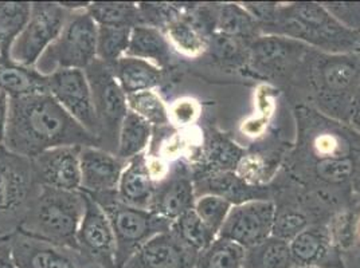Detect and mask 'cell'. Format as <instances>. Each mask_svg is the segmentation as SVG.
Segmentation results:
<instances>
[{
  "label": "cell",
  "instance_id": "cell-1",
  "mask_svg": "<svg viewBox=\"0 0 360 268\" xmlns=\"http://www.w3.org/2000/svg\"><path fill=\"white\" fill-rule=\"evenodd\" d=\"M4 149L32 160L58 147H98V140L72 119L50 93L10 100Z\"/></svg>",
  "mask_w": 360,
  "mask_h": 268
},
{
  "label": "cell",
  "instance_id": "cell-2",
  "mask_svg": "<svg viewBox=\"0 0 360 268\" xmlns=\"http://www.w3.org/2000/svg\"><path fill=\"white\" fill-rule=\"evenodd\" d=\"M270 27L277 35L312 46L328 55L360 54V34L348 30L317 3H293L277 8Z\"/></svg>",
  "mask_w": 360,
  "mask_h": 268
},
{
  "label": "cell",
  "instance_id": "cell-3",
  "mask_svg": "<svg viewBox=\"0 0 360 268\" xmlns=\"http://www.w3.org/2000/svg\"><path fill=\"white\" fill-rule=\"evenodd\" d=\"M85 210V194L38 185L18 231L78 253L77 232Z\"/></svg>",
  "mask_w": 360,
  "mask_h": 268
},
{
  "label": "cell",
  "instance_id": "cell-4",
  "mask_svg": "<svg viewBox=\"0 0 360 268\" xmlns=\"http://www.w3.org/2000/svg\"><path fill=\"white\" fill-rule=\"evenodd\" d=\"M105 210L116 240V268H124L150 239L171 229V224L148 209L129 207L115 194L91 196Z\"/></svg>",
  "mask_w": 360,
  "mask_h": 268
},
{
  "label": "cell",
  "instance_id": "cell-5",
  "mask_svg": "<svg viewBox=\"0 0 360 268\" xmlns=\"http://www.w3.org/2000/svg\"><path fill=\"white\" fill-rule=\"evenodd\" d=\"M98 26L88 10L70 13L58 38L35 65L41 74L49 76L58 70H85L97 60Z\"/></svg>",
  "mask_w": 360,
  "mask_h": 268
},
{
  "label": "cell",
  "instance_id": "cell-6",
  "mask_svg": "<svg viewBox=\"0 0 360 268\" xmlns=\"http://www.w3.org/2000/svg\"><path fill=\"white\" fill-rule=\"evenodd\" d=\"M85 73L98 121L100 148L116 153L121 123L129 112L127 95L121 89L113 69L101 60H94L85 69Z\"/></svg>",
  "mask_w": 360,
  "mask_h": 268
},
{
  "label": "cell",
  "instance_id": "cell-7",
  "mask_svg": "<svg viewBox=\"0 0 360 268\" xmlns=\"http://www.w3.org/2000/svg\"><path fill=\"white\" fill-rule=\"evenodd\" d=\"M70 13L60 3H32L30 19L11 46L10 60L35 67L46 50L58 38Z\"/></svg>",
  "mask_w": 360,
  "mask_h": 268
},
{
  "label": "cell",
  "instance_id": "cell-8",
  "mask_svg": "<svg viewBox=\"0 0 360 268\" xmlns=\"http://www.w3.org/2000/svg\"><path fill=\"white\" fill-rule=\"evenodd\" d=\"M37 187L31 160L0 147V225L15 219L19 227Z\"/></svg>",
  "mask_w": 360,
  "mask_h": 268
},
{
  "label": "cell",
  "instance_id": "cell-9",
  "mask_svg": "<svg viewBox=\"0 0 360 268\" xmlns=\"http://www.w3.org/2000/svg\"><path fill=\"white\" fill-rule=\"evenodd\" d=\"M276 213L274 203L266 199L233 206L218 238L230 240L245 250L255 248L271 236Z\"/></svg>",
  "mask_w": 360,
  "mask_h": 268
},
{
  "label": "cell",
  "instance_id": "cell-10",
  "mask_svg": "<svg viewBox=\"0 0 360 268\" xmlns=\"http://www.w3.org/2000/svg\"><path fill=\"white\" fill-rule=\"evenodd\" d=\"M47 88L50 95L63 110L98 140V121L85 70H58L47 76Z\"/></svg>",
  "mask_w": 360,
  "mask_h": 268
},
{
  "label": "cell",
  "instance_id": "cell-11",
  "mask_svg": "<svg viewBox=\"0 0 360 268\" xmlns=\"http://www.w3.org/2000/svg\"><path fill=\"white\" fill-rule=\"evenodd\" d=\"M85 194V210L77 232L78 253L89 264L116 268V240L105 210L89 194Z\"/></svg>",
  "mask_w": 360,
  "mask_h": 268
},
{
  "label": "cell",
  "instance_id": "cell-12",
  "mask_svg": "<svg viewBox=\"0 0 360 268\" xmlns=\"http://www.w3.org/2000/svg\"><path fill=\"white\" fill-rule=\"evenodd\" d=\"M354 55L319 58L314 67L316 90L326 102H345L349 107L360 83V67Z\"/></svg>",
  "mask_w": 360,
  "mask_h": 268
},
{
  "label": "cell",
  "instance_id": "cell-13",
  "mask_svg": "<svg viewBox=\"0 0 360 268\" xmlns=\"http://www.w3.org/2000/svg\"><path fill=\"white\" fill-rule=\"evenodd\" d=\"M82 147H58L46 150L31 160L38 185L66 191H81L79 152Z\"/></svg>",
  "mask_w": 360,
  "mask_h": 268
},
{
  "label": "cell",
  "instance_id": "cell-14",
  "mask_svg": "<svg viewBox=\"0 0 360 268\" xmlns=\"http://www.w3.org/2000/svg\"><path fill=\"white\" fill-rule=\"evenodd\" d=\"M8 243L16 268H82V256L20 231L8 235Z\"/></svg>",
  "mask_w": 360,
  "mask_h": 268
},
{
  "label": "cell",
  "instance_id": "cell-15",
  "mask_svg": "<svg viewBox=\"0 0 360 268\" xmlns=\"http://www.w3.org/2000/svg\"><path fill=\"white\" fill-rule=\"evenodd\" d=\"M127 161L116 153L98 148L82 147L79 152L81 192L89 196L115 194Z\"/></svg>",
  "mask_w": 360,
  "mask_h": 268
},
{
  "label": "cell",
  "instance_id": "cell-16",
  "mask_svg": "<svg viewBox=\"0 0 360 268\" xmlns=\"http://www.w3.org/2000/svg\"><path fill=\"white\" fill-rule=\"evenodd\" d=\"M196 260L198 255L169 229L150 239L124 268H195Z\"/></svg>",
  "mask_w": 360,
  "mask_h": 268
},
{
  "label": "cell",
  "instance_id": "cell-17",
  "mask_svg": "<svg viewBox=\"0 0 360 268\" xmlns=\"http://www.w3.org/2000/svg\"><path fill=\"white\" fill-rule=\"evenodd\" d=\"M305 45L283 35L271 34L257 36L250 46V60L264 74L284 73L300 60Z\"/></svg>",
  "mask_w": 360,
  "mask_h": 268
},
{
  "label": "cell",
  "instance_id": "cell-18",
  "mask_svg": "<svg viewBox=\"0 0 360 268\" xmlns=\"http://www.w3.org/2000/svg\"><path fill=\"white\" fill-rule=\"evenodd\" d=\"M195 201L191 179L184 175H174L156 184L150 210L172 223L186 212L194 209Z\"/></svg>",
  "mask_w": 360,
  "mask_h": 268
},
{
  "label": "cell",
  "instance_id": "cell-19",
  "mask_svg": "<svg viewBox=\"0 0 360 268\" xmlns=\"http://www.w3.org/2000/svg\"><path fill=\"white\" fill-rule=\"evenodd\" d=\"M155 188L156 182L150 176L147 153H143L127 161L116 196L121 203L129 207L150 210Z\"/></svg>",
  "mask_w": 360,
  "mask_h": 268
},
{
  "label": "cell",
  "instance_id": "cell-20",
  "mask_svg": "<svg viewBox=\"0 0 360 268\" xmlns=\"http://www.w3.org/2000/svg\"><path fill=\"white\" fill-rule=\"evenodd\" d=\"M0 90L10 100L49 93L47 76L35 67H26L13 60L0 58Z\"/></svg>",
  "mask_w": 360,
  "mask_h": 268
},
{
  "label": "cell",
  "instance_id": "cell-21",
  "mask_svg": "<svg viewBox=\"0 0 360 268\" xmlns=\"http://www.w3.org/2000/svg\"><path fill=\"white\" fill-rule=\"evenodd\" d=\"M332 243L330 231L320 227H307L289 241L295 266L323 268V263L330 256Z\"/></svg>",
  "mask_w": 360,
  "mask_h": 268
},
{
  "label": "cell",
  "instance_id": "cell-22",
  "mask_svg": "<svg viewBox=\"0 0 360 268\" xmlns=\"http://www.w3.org/2000/svg\"><path fill=\"white\" fill-rule=\"evenodd\" d=\"M112 69L125 95L155 90L163 81V70L148 60L125 55Z\"/></svg>",
  "mask_w": 360,
  "mask_h": 268
},
{
  "label": "cell",
  "instance_id": "cell-23",
  "mask_svg": "<svg viewBox=\"0 0 360 268\" xmlns=\"http://www.w3.org/2000/svg\"><path fill=\"white\" fill-rule=\"evenodd\" d=\"M127 57L148 60L163 70L171 60V46L158 27L139 25L131 31Z\"/></svg>",
  "mask_w": 360,
  "mask_h": 268
},
{
  "label": "cell",
  "instance_id": "cell-24",
  "mask_svg": "<svg viewBox=\"0 0 360 268\" xmlns=\"http://www.w3.org/2000/svg\"><path fill=\"white\" fill-rule=\"evenodd\" d=\"M152 132L153 128L148 122L136 116L135 113L128 112L119 130L116 156L124 161H129L136 156L146 153Z\"/></svg>",
  "mask_w": 360,
  "mask_h": 268
},
{
  "label": "cell",
  "instance_id": "cell-25",
  "mask_svg": "<svg viewBox=\"0 0 360 268\" xmlns=\"http://www.w3.org/2000/svg\"><path fill=\"white\" fill-rule=\"evenodd\" d=\"M32 3L0 1V55L10 60L11 46L30 19Z\"/></svg>",
  "mask_w": 360,
  "mask_h": 268
},
{
  "label": "cell",
  "instance_id": "cell-26",
  "mask_svg": "<svg viewBox=\"0 0 360 268\" xmlns=\"http://www.w3.org/2000/svg\"><path fill=\"white\" fill-rule=\"evenodd\" d=\"M88 14L104 27H124L134 29L141 23L140 8L136 3L127 1H96L90 3Z\"/></svg>",
  "mask_w": 360,
  "mask_h": 268
},
{
  "label": "cell",
  "instance_id": "cell-27",
  "mask_svg": "<svg viewBox=\"0 0 360 268\" xmlns=\"http://www.w3.org/2000/svg\"><path fill=\"white\" fill-rule=\"evenodd\" d=\"M171 232L198 256L205 253L218 238L210 228L200 220L194 209L181 215L171 224Z\"/></svg>",
  "mask_w": 360,
  "mask_h": 268
},
{
  "label": "cell",
  "instance_id": "cell-28",
  "mask_svg": "<svg viewBox=\"0 0 360 268\" xmlns=\"http://www.w3.org/2000/svg\"><path fill=\"white\" fill-rule=\"evenodd\" d=\"M295 267L289 243L270 236L255 248L246 250L245 268H292Z\"/></svg>",
  "mask_w": 360,
  "mask_h": 268
},
{
  "label": "cell",
  "instance_id": "cell-29",
  "mask_svg": "<svg viewBox=\"0 0 360 268\" xmlns=\"http://www.w3.org/2000/svg\"><path fill=\"white\" fill-rule=\"evenodd\" d=\"M165 36L172 48L188 58L202 55L207 48L203 35L190 22L183 19L169 20L165 29Z\"/></svg>",
  "mask_w": 360,
  "mask_h": 268
},
{
  "label": "cell",
  "instance_id": "cell-30",
  "mask_svg": "<svg viewBox=\"0 0 360 268\" xmlns=\"http://www.w3.org/2000/svg\"><path fill=\"white\" fill-rule=\"evenodd\" d=\"M245 248L230 240L217 238L198 256L195 268H245Z\"/></svg>",
  "mask_w": 360,
  "mask_h": 268
},
{
  "label": "cell",
  "instance_id": "cell-31",
  "mask_svg": "<svg viewBox=\"0 0 360 268\" xmlns=\"http://www.w3.org/2000/svg\"><path fill=\"white\" fill-rule=\"evenodd\" d=\"M127 104L129 112L148 122L152 128H163L171 123L169 110L155 90L127 95Z\"/></svg>",
  "mask_w": 360,
  "mask_h": 268
},
{
  "label": "cell",
  "instance_id": "cell-32",
  "mask_svg": "<svg viewBox=\"0 0 360 268\" xmlns=\"http://www.w3.org/2000/svg\"><path fill=\"white\" fill-rule=\"evenodd\" d=\"M132 29L98 26L97 60L113 67L127 55Z\"/></svg>",
  "mask_w": 360,
  "mask_h": 268
},
{
  "label": "cell",
  "instance_id": "cell-33",
  "mask_svg": "<svg viewBox=\"0 0 360 268\" xmlns=\"http://www.w3.org/2000/svg\"><path fill=\"white\" fill-rule=\"evenodd\" d=\"M211 194H217L230 201L233 206L255 200L252 197V187L237 176L236 172H221L209 177Z\"/></svg>",
  "mask_w": 360,
  "mask_h": 268
},
{
  "label": "cell",
  "instance_id": "cell-34",
  "mask_svg": "<svg viewBox=\"0 0 360 268\" xmlns=\"http://www.w3.org/2000/svg\"><path fill=\"white\" fill-rule=\"evenodd\" d=\"M231 207L233 204L224 197L207 194L196 199L194 210L200 220L218 236Z\"/></svg>",
  "mask_w": 360,
  "mask_h": 268
},
{
  "label": "cell",
  "instance_id": "cell-35",
  "mask_svg": "<svg viewBox=\"0 0 360 268\" xmlns=\"http://www.w3.org/2000/svg\"><path fill=\"white\" fill-rule=\"evenodd\" d=\"M218 27L226 36L237 38L240 35H249L255 30V20L243 7L226 4L218 16Z\"/></svg>",
  "mask_w": 360,
  "mask_h": 268
},
{
  "label": "cell",
  "instance_id": "cell-36",
  "mask_svg": "<svg viewBox=\"0 0 360 268\" xmlns=\"http://www.w3.org/2000/svg\"><path fill=\"white\" fill-rule=\"evenodd\" d=\"M243 159L242 150L225 138H214L207 150V163L215 173L231 172Z\"/></svg>",
  "mask_w": 360,
  "mask_h": 268
},
{
  "label": "cell",
  "instance_id": "cell-37",
  "mask_svg": "<svg viewBox=\"0 0 360 268\" xmlns=\"http://www.w3.org/2000/svg\"><path fill=\"white\" fill-rule=\"evenodd\" d=\"M307 227H308L307 219L299 212H293V210L277 212L276 219H274L271 236L285 240L289 243L290 240L296 238L301 231H304Z\"/></svg>",
  "mask_w": 360,
  "mask_h": 268
},
{
  "label": "cell",
  "instance_id": "cell-38",
  "mask_svg": "<svg viewBox=\"0 0 360 268\" xmlns=\"http://www.w3.org/2000/svg\"><path fill=\"white\" fill-rule=\"evenodd\" d=\"M323 6L348 30L360 34V3H323Z\"/></svg>",
  "mask_w": 360,
  "mask_h": 268
},
{
  "label": "cell",
  "instance_id": "cell-39",
  "mask_svg": "<svg viewBox=\"0 0 360 268\" xmlns=\"http://www.w3.org/2000/svg\"><path fill=\"white\" fill-rule=\"evenodd\" d=\"M199 104L191 98H183L176 101L169 109V121L178 126H187L195 122L199 117Z\"/></svg>",
  "mask_w": 360,
  "mask_h": 268
},
{
  "label": "cell",
  "instance_id": "cell-40",
  "mask_svg": "<svg viewBox=\"0 0 360 268\" xmlns=\"http://www.w3.org/2000/svg\"><path fill=\"white\" fill-rule=\"evenodd\" d=\"M352 170V164L348 160L342 159H326L317 165V173L320 177L332 182H340L348 179Z\"/></svg>",
  "mask_w": 360,
  "mask_h": 268
},
{
  "label": "cell",
  "instance_id": "cell-41",
  "mask_svg": "<svg viewBox=\"0 0 360 268\" xmlns=\"http://www.w3.org/2000/svg\"><path fill=\"white\" fill-rule=\"evenodd\" d=\"M8 112H10V98L4 91L0 90V147L3 145V141H4Z\"/></svg>",
  "mask_w": 360,
  "mask_h": 268
},
{
  "label": "cell",
  "instance_id": "cell-42",
  "mask_svg": "<svg viewBox=\"0 0 360 268\" xmlns=\"http://www.w3.org/2000/svg\"><path fill=\"white\" fill-rule=\"evenodd\" d=\"M0 268H16L7 238H0Z\"/></svg>",
  "mask_w": 360,
  "mask_h": 268
},
{
  "label": "cell",
  "instance_id": "cell-43",
  "mask_svg": "<svg viewBox=\"0 0 360 268\" xmlns=\"http://www.w3.org/2000/svg\"><path fill=\"white\" fill-rule=\"evenodd\" d=\"M348 116H349L351 123L360 132V83L358 89L355 91V94H354Z\"/></svg>",
  "mask_w": 360,
  "mask_h": 268
},
{
  "label": "cell",
  "instance_id": "cell-44",
  "mask_svg": "<svg viewBox=\"0 0 360 268\" xmlns=\"http://www.w3.org/2000/svg\"><path fill=\"white\" fill-rule=\"evenodd\" d=\"M82 268H101V267H98V266H93V264H88V266H85V267H82Z\"/></svg>",
  "mask_w": 360,
  "mask_h": 268
},
{
  "label": "cell",
  "instance_id": "cell-45",
  "mask_svg": "<svg viewBox=\"0 0 360 268\" xmlns=\"http://www.w3.org/2000/svg\"><path fill=\"white\" fill-rule=\"evenodd\" d=\"M292 268H319V267H297V266H295V267Z\"/></svg>",
  "mask_w": 360,
  "mask_h": 268
},
{
  "label": "cell",
  "instance_id": "cell-46",
  "mask_svg": "<svg viewBox=\"0 0 360 268\" xmlns=\"http://www.w3.org/2000/svg\"><path fill=\"white\" fill-rule=\"evenodd\" d=\"M359 268H360V262H359Z\"/></svg>",
  "mask_w": 360,
  "mask_h": 268
},
{
  "label": "cell",
  "instance_id": "cell-47",
  "mask_svg": "<svg viewBox=\"0 0 360 268\" xmlns=\"http://www.w3.org/2000/svg\"><path fill=\"white\" fill-rule=\"evenodd\" d=\"M0 58H1V55H0Z\"/></svg>",
  "mask_w": 360,
  "mask_h": 268
}]
</instances>
